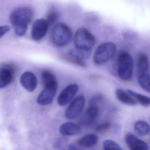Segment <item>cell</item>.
<instances>
[{"instance_id":"7402d4cb","label":"cell","mask_w":150,"mask_h":150,"mask_svg":"<svg viewBox=\"0 0 150 150\" xmlns=\"http://www.w3.org/2000/svg\"><path fill=\"white\" fill-rule=\"evenodd\" d=\"M138 81L141 87L150 93V75L148 73L139 75Z\"/></svg>"},{"instance_id":"6da1fadb","label":"cell","mask_w":150,"mask_h":150,"mask_svg":"<svg viewBox=\"0 0 150 150\" xmlns=\"http://www.w3.org/2000/svg\"><path fill=\"white\" fill-rule=\"evenodd\" d=\"M33 17V11L27 7L18 8L11 12L10 20L14 26L15 33L18 36L22 37L25 34L28 25Z\"/></svg>"},{"instance_id":"d4e9b609","label":"cell","mask_w":150,"mask_h":150,"mask_svg":"<svg viewBox=\"0 0 150 150\" xmlns=\"http://www.w3.org/2000/svg\"><path fill=\"white\" fill-rule=\"evenodd\" d=\"M112 124L110 122H105L100 123L95 127V131L98 133H104L111 129Z\"/></svg>"},{"instance_id":"83f0119b","label":"cell","mask_w":150,"mask_h":150,"mask_svg":"<svg viewBox=\"0 0 150 150\" xmlns=\"http://www.w3.org/2000/svg\"><path fill=\"white\" fill-rule=\"evenodd\" d=\"M102 99H103V97L101 95H98L94 97L91 101V105H95L97 103L101 101Z\"/></svg>"},{"instance_id":"9c48e42d","label":"cell","mask_w":150,"mask_h":150,"mask_svg":"<svg viewBox=\"0 0 150 150\" xmlns=\"http://www.w3.org/2000/svg\"><path fill=\"white\" fill-rule=\"evenodd\" d=\"M49 26L46 19L40 18L33 23L32 29L31 36L34 40L38 41L43 38L47 31Z\"/></svg>"},{"instance_id":"cb8c5ba5","label":"cell","mask_w":150,"mask_h":150,"mask_svg":"<svg viewBox=\"0 0 150 150\" xmlns=\"http://www.w3.org/2000/svg\"><path fill=\"white\" fill-rule=\"evenodd\" d=\"M104 149L105 150H122L120 145L114 141L112 140H107L104 141L103 143Z\"/></svg>"},{"instance_id":"5bb4252c","label":"cell","mask_w":150,"mask_h":150,"mask_svg":"<svg viewBox=\"0 0 150 150\" xmlns=\"http://www.w3.org/2000/svg\"><path fill=\"white\" fill-rule=\"evenodd\" d=\"M59 131L62 135L71 136L80 134L81 128L80 125L76 123L67 122L63 123L60 126Z\"/></svg>"},{"instance_id":"e0dca14e","label":"cell","mask_w":150,"mask_h":150,"mask_svg":"<svg viewBox=\"0 0 150 150\" xmlns=\"http://www.w3.org/2000/svg\"><path fill=\"white\" fill-rule=\"evenodd\" d=\"M150 63L149 58L144 53L140 54L137 60V69L139 75L148 73Z\"/></svg>"},{"instance_id":"484cf974","label":"cell","mask_w":150,"mask_h":150,"mask_svg":"<svg viewBox=\"0 0 150 150\" xmlns=\"http://www.w3.org/2000/svg\"><path fill=\"white\" fill-rule=\"evenodd\" d=\"M59 17V13L56 11H52L49 12L47 14L46 19L49 26L53 24L55 21L58 19Z\"/></svg>"},{"instance_id":"d6986e66","label":"cell","mask_w":150,"mask_h":150,"mask_svg":"<svg viewBox=\"0 0 150 150\" xmlns=\"http://www.w3.org/2000/svg\"><path fill=\"white\" fill-rule=\"evenodd\" d=\"M137 102L144 107L150 106V97L137 93L134 91L128 90H127Z\"/></svg>"},{"instance_id":"4316f807","label":"cell","mask_w":150,"mask_h":150,"mask_svg":"<svg viewBox=\"0 0 150 150\" xmlns=\"http://www.w3.org/2000/svg\"><path fill=\"white\" fill-rule=\"evenodd\" d=\"M10 28L8 26H0V38L3 36L6 33L9 31Z\"/></svg>"},{"instance_id":"ba28073f","label":"cell","mask_w":150,"mask_h":150,"mask_svg":"<svg viewBox=\"0 0 150 150\" xmlns=\"http://www.w3.org/2000/svg\"><path fill=\"white\" fill-rule=\"evenodd\" d=\"M79 90L76 84H72L66 87L59 95L58 98V105L63 107L68 104L75 97Z\"/></svg>"},{"instance_id":"3957f363","label":"cell","mask_w":150,"mask_h":150,"mask_svg":"<svg viewBox=\"0 0 150 150\" xmlns=\"http://www.w3.org/2000/svg\"><path fill=\"white\" fill-rule=\"evenodd\" d=\"M72 37V31L69 26L64 23H59L52 31L51 40L55 45L63 47L70 42Z\"/></svg>"},{"instance_id":"7a4b0ae2","label":"cell","mask_w":150,"mask_h":150,"mask_svg":"<svg viewBox=\"0 0 150 150\" xmlns=\"http://www.w3.org/2000/svg\"><path fill=\"white\" fill-rule=\"evenodd\" d=\"M134 62L132 56L127 53H122L117 60V72L123 81L132 80L134 72Z\"/></svg>"},{"instance_id":"9a60e30c","label":"cell","mask_w":150,"mask_h":150,"mask_svg":"<svg viewBox=\"0 0 150 150\" xmlns=\"http://www.w3.org/2000/svg\"><path fill=\"white\" fill-rule=\"evenodd\" d=\"M115 95L117 99L124 105L129 106L137 105V100L129 94L120 89H117L115 91Z\"/></svg>"},{"instance_id":"277c9868","label":"cell","mask_w":150,"mask_h":150,"mask_svg":"<svg viewBox=\"0 0 150 150\" xmlns=\"http://www.w3.org/2000/svg\"><path fill=\"white\" fill-rule=\"evenodd\" d=\"M116 51V46L112 42H106L97 48L93 56V62L96 65H101L111 60Z\"/></svg>"},{"instance_id":"603a6c76","label":"cell","mask_w":150,"mask_h":150,"mask_svg":"<svg viewBox=\"0 0 150 150\" xmlns=\"http://www.w3.org/2000/svg\"><path fill=\"white\" fill-rule=\"evenodd\" d=\"M61 56L62 59L67 61L68 62L76 64V65L80 66L81 67H83V68H86V64L85 63L84 61L75 58L74 56L69 55L68 54H63Z\"/></svg>"},{"instance_id":"5b68a950","label":"cell","mask_w":150,"mask_h":150,"mask_svg":"<svg viewBox=\"0 0 150 150\" xmlns=\"http://www.w3.org/2000/svg\"><path fill=\"white\" fill-rule=\"evenodd\" d=\"M94 36L86 29L80 28L76 32L74 37L76 48L86 50H91L95 44Z\"/></svg>"},{"instance_id":"ffe728a7","label":"cell","mask_w":150,"mask_h":150,"mask_svg":"<svg viewBox=\"0 0 150 150\" xmlns=\"http://www.w3.org/2000/svg\"><path fill=\"white\" fill-rule=\"evenodd\" d=\"M68 54L79 60H84L90 57L91 55V50H83L76 48L75 49L70 50Z\"/></svg>"},{"instance_id":"2e32d148","label":"cell","mask_w":150,"mask_h":150,"mask_svg":"<svg viewBox=\"0 0 150 150\" xmlns=\"http://www.w3.org/2000/svg\"><path fill=\"white\" fill-rule=\"evenodd\" d=\"M98 141V138L96 134H90L84 136L79 139L77 144L82 148H91L97 144Z\"/></svg>"},{"instance_id":"4fadbf2b","label":"cell","mask_w":150,"mask_h":150,"mask_svg":"<svg viewBox=\"0 0 150 150\" xmlns=\"http://www.w3.org/2000/svg\"><path fill=\"white\" fill-rule=\"evenodd\" d=\"M125 142L128 147L131 150H147L149 149V145L145 141L132 134L126 135Z\"/></svg>"},{"instance_id":"7c38bea8","label":"cell","mask_w":150,"mask_h":150,"mask_svg":"<svg viewBox=\"0 0 150 150\" xmlns=\"http://www.w3.org/2000/svg\"><path fill=\"white\" fill-rule=\"evenodd\" d=\"M20 81L24 88L30 92L34 91L38 85V79L36 75L30 71L24 72L21 75Z\"/></svg>"},{"instance_id":"8fae6325","label":"cell","mask_w":150,"mask_h":150,"mask_svg":"<svg viewBox=\"0 0 150 150\" xmlns=\"http://www.w3.org/2000/svg\"><path fill=\"white\" fill-rule=\"evenodd\" d=\"M99 113L98 107L91 105L83 114L79 120L80 126L88 127L92 125L97 119Z\"/></svg>"},{"instance_id":"ac0fdd59","label":"cell","mask_w":150,"mask_h":150,"mask_svg":"<svg viewBox=\"0 0 150 150\" xmlns=\"http://www.w3.org/2000/svg\"><path fill=\"white\" fill-rule=\"evenodd\" d=\"M134 130L140 136H145L150 134V126L146 122L138 121L135 124Z\"/></svg>"},{"instance_id":"f1b7e54d","label":"cell","mask_w":150,"mask_h":150,"mask_svg":"<svg viewBox=\"0 0 150 150\" xmlns=\"http://www.w3.org/2000/svg\"><path fill=\"white\" fill-rule=\"evenodd\" d=\"M69 149L70 150H76L77 149V148H76V146H75L74 144H70L69 145Z\"/></svg>"},{"instance_id":"44dd1931","label":"cell","mask_w":150,"mask_h":150,"mask_svg":"<svg viewBox=\"0 0 150 150\" xmlns=\"http://www.w3.org/2000/svg\"><path fill=\"white\" fill-rule=\"evenodd\" d=\"M41 77L44 86L58 83L56 77L49 70H44L41 74Z\"/></svg>"},{"instance_id":"52a82bcc","label":"cell","mask_w":150,"mask_h":150,"mask_svg":"<svg viewBox=\"0 0 150 150\" xmlns=\"http://www.w3.org/2000/svg\"><path fill=\"white\" fill-rule=\"evenodd\" d=\"M85 99L83 96H79L75 98L69 106L65 112V117L68 119H76L83 109Z\"/></svg>"},{"instance_id":"8992f818","label":"cell","mask_w":150,"mask_h":150,"mask_svg":"<svg viewBox=\"0 0 150 150\" xmlns=\"http://www.w3.org/2000/svg\"><path fill=\"white\" fill-rule=\"evenodd\" d=\"M58 88V83L44 86L37 99L38 104L42 106L51 104L56 95Z\"/></svg>"},{"instance_id":"30bf717a","label":"cell","mask_w":150,"mask_h":150,"mask_svg":"<svg viewBox=\"0 0 150 150\" xmlns=\"http://www.w3.org/2000/svg\"><path fill=\"white\" fill-rule=\"evenodd\" d=\"M15 71V66L11 64H6L0 69V88H4L11 82Z\"/></svg>"}]
</instances>
